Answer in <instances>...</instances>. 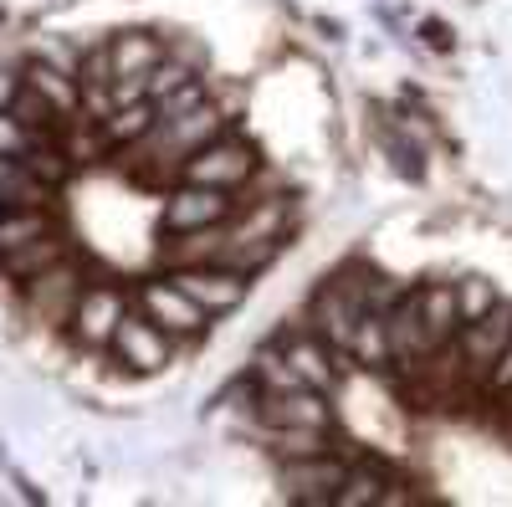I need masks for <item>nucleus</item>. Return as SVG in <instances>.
Returning <instances> with one entry per match:
<instances>
[{
  "label": "nucleus",
  "instance_id": "6ab92c4d",
  "mask_svg": "<svg viewBox=\"0 0 512 507\" xmlns=\"http://www.w3.org/2000/svg\"><path fill=\"white\" fill-rule=\"evenodd\" d=\"M487 385H492L497 395H507V390H512V338H507V349L497 354V364H492V374H487Z\"/></svg>",
  "mask_w": 512,
  "mask_h": 507
},
{
  "label": "nucleus",
  "instance_id": "ddd939ff",
  "mask_svg": "<svg viewBox=\"0 0 512 507\" xmlns=\"http://www.w3.org/2000/svg\"><path fill=\"white\" fill-rule=\"evenodd\" d=\"M390 487H400L384 467H349V477H344V487L333 492V502L338 507H364V502H405V492H390Z\"/></svg>",
  "mask_w": 512,
  "mask_h": 507
},
{
  "label": "nucleus",
  "instance_id": "9b49d317",
  "mask_svg": "<svg viewBox=\"0 0 512 507\" xmlns=\"http://www.w3.org/2000/svg\"><path fill=\"white\" fill-rule=\"evenodd\" d=\"M52 200V185H41L21 154H0V210H36Z\"/></svg>",
  "mask_w": 512,
  "mask_h": 507
},
{
  "label": "nucleus",
  "instance_id": "1a4fd4ad",
  "mask_svg": "<svg viewBox=\"0 0 512 507\" xmlns=\"http://www.w3.org/2000/svg\"><path fill=\"white\" fill-rule=\"evenodd\" d=\"M262 420L267 426H328L333 410L323 390H262Z\"/></svg>",
  "mask_w": 512,
  "mask_h": 507
},
{
  "label": "nucleus",
  "instance_id": "4468645a",
  "mask_svg": "<svg viewBox=\"0 0 512 507\" xmlns=\"http://www.w3.org/2000/svg\"><path fill=\"white\" fill-rule=\"evenodd\" d=\"M159 62V41L149 31H128L118 41H108V67L113 77H144Z\"/></svg>",
  "mask_w": 512,
  "mask_h": 507
},
{
  "label": "nucleus",
  "instance_id": "f257e3e1",
  "mask_svg": "<svg viewBox=\"0 0 512 507\" xmlns=\"http://www.w3.org/2000/svg\"><path fill=\"white\" fill-rule=\"evenodd\" d=\"M256 175V149L241 139H210L205 149H195L180 164V180L185 185H216V190H241Z\"/></svg>",
  "mask_w": 512,
  "mask_h": 507
},
{
  "label": "nucleus",
  "instance_id": "dca6fc26",
  "mask_svg": "<svg viewBox=\"0 0 512 507\" xmlns=\"http://www.w3.org/2000/svg\"><path fill=\"white\" fill-rule=\"evenodd\" d=\"M267 431H272V451L282 461H308V456H323L328 451L323 426H267Z\"/></svg>",
  "mask_w": 512,
  "mask_h": 507
},
{
  "label": "nucleus",
  "instance_id": "a211bd4d",
  "mask_svg": "<svg viewBox=\"0 0 512 507\" xmlns=\"http://www.w3.org/2000/svg\"><path fill=\"white\" fill-rule=\"evenodd\" d=\"M456 303H461V323H466V318L487 313V308L497 303V292H492V282H461V287H456Z\"/></svg>",
  "mask_w": 512,
  "mask_h": 507
},
{
  "label": "nucleus",
  "instance_id": "20e7f679",
  "mask_svg": "<svg viewBox=\"0 0 512 507\" xmlns=\"http://www.w3.org/2000/svg\"><path fill=\"white\" fill-rule=\"evenodd\" d=\"M246 200L236 190H216V185H185L169 195L164 205V226L169 231H200V226H221L231 221Z\"/></svg>",
  "mask_w": 512,
  "mask_h": 507
},
{
  "label": "nucleus",
  "instance_id": "7ed1b4c3",
  "mask_svg": "<svg viewBox=\"0 0 512 507\" xmlns=\"http://www.w3.org/2000/svg\"><path fill=\"white\" fill-rule=\"evenodd\" d=\"M507 338H512V303H502V298H497L487 313L466 318L461 333H456V349H461V359H466V374L487 379L492 364H497V354L507 349Z\"/></svg>",
  "mask_w": 512,
  "mask_h": 507
},
{
  "label": "nucleus",
  "instance_id": "6e6552de",
  "mask_svg": "<svg viewBox=\"0 0 512 507\" xmlns=\"http://www.w3.org/2000/svg\"><path fill=\"white\" fill-rule=\"evenodd\" d=\"M169 282H175V287L185 292V298H195L210 318H216V313H231V308L246 298V277H241V272H231V267H216V262L180 267Z\"/></svg>",
  "mask_w": 512,
  "mask_h": 507
},
{
  "label": "nucleus",
  "instance_id": "9d476101",
  "mask_svg": "<svg viewBox=\"0 0 512 507\" xmlns=\"http://www.w3.org/2000/svg\"><path fill=\"white\" fill-rule=\"evenodd\" d=\"M344 477H349V461H333L328 451L308 456V461H287V482H292L297 502H333V492L344 487Z\"/></svg>",
  "mask_w": 512,
  "mask_h": 507
},
{
  "label": "nucleus",
  "instance_id": "2eb2a0df",
  "mask_svg": "<svg viewBox=\"0 0 512 507\" xmlns=\"http://www.w3.org/2000/svg\"><path fill=\"white\" fill-rule=\"evenodd\" d=\"M349 359H354V364H364V369H390V338H384V308H369V313L354 323Z\"/></svg>",
  "mask_w": 512,
  "mask_h": 507
},
{
  "label": "nucleus",
  "instance_id": "f8f14e48",
  "mask_svg": "<svg viewBox=\"0 0 512 507\" xmlns=\"http://www.w3.org/2000/svg\"><path fill=\"white\" fill-rule=\"evenodd\" d=\"M282 359L308 379L313 390H333L338 379H333V354L318 344L313 333H297V338H282Z\"/></svg>",
  "mask_w": 512,
  "mask_h": 507
},
{
  "label": "nucleus",
  "instance_id": "aec40b11",
  "mask_svg": "<svg viewBox=\"0 0 512 507\" xmlns=\"http://www.w3.org/2000/svg\"><path fill=\"white\" fill-rule=\"evenodd\" d=\"M507 395H512V390H507Z\"/></svg>",
  "mask_w": 512,
  "mask_h": 507
},
{
  "label": "nucleus",
  "instance_id": "f03ea898",
  "mask_svg": "<svg viewBox=\"0 0 512 507\" xmlns=\"http://www.w3.org/2000/svg\"><path fill=\"white\" fill-rule=\"evenodd\" d=\"M108 349L118 354V364H123V369H134V374H154V369H164L169 359H175V338H169L159 323H149L139 308H128V313L118 318L113 338H108Z\"/></svg>",
  "mask_w": 512,
  "mask_h": 507
},
{
  "label": "nucleus",
  "instance_id": "423d86ee",
  "mask_svg": "<svg viewBox=\"0 0 512 507\" xmlns=\"http://www.w3.org/2000/svg\"><path fill=\"white\" fill-rule=\"evenodd\" d=\"M139 313L149 323H159L169 338H190V333H200L210 323V313L195 298H185L175 282H144L139 287Z\"/></svg>",
  "mask_w": 512,
  "mask_h": 507
},
{
  "label": "nucleus",
  "instance_id": "39448f33",
  "mask_svg": "<svg viewBox=\"0 0 512 507\" xmlns=\"http://www.w3.org/2000/svg\"><path fill=\"white\" fill-rule=\"evenodd\" d=\"M21 287H26L31 313H36L41 323H57V328H67V318H72V308H77V298H82V277H77V267H72L67 257L52 262L47 272L26 277Z\"/></svg>",
  "mask_w": 512,
  "mask_h": 507
},
{
  "label": "nucleus",
  "instance_id": "0eeeda50",
  "mask_svg": "<svg viewBox=\"0 0 512 507\" xmlns=\"http://www.w3.org/2000/svg\"><path fill=\"white\" fill-rule=\"evenodd\" d=\"M128 313V298L118 287H82V298H77V308H72V318H67V328H72V338L77 344H88V349H108V338H113V328H118V318Z\"/></svg>",
  "mask_w": 512,
  "mask_h": 507
},
{
  "label": "nucleus",
  "instance_id": "f3484780",
  "mask_svg": "<svg viewBox=\"0 0 512 507\" xmlns=\"http://www.w3.org/2000/svg\"><path fill=\"white\" fill-rule=\"evenodd\" d=\"M31 144H36V134L26 129L11 108H0V154H26Z\"/></svg>",
  "mask_w": 512,
  "mask_h": 507
}]
</instances>
